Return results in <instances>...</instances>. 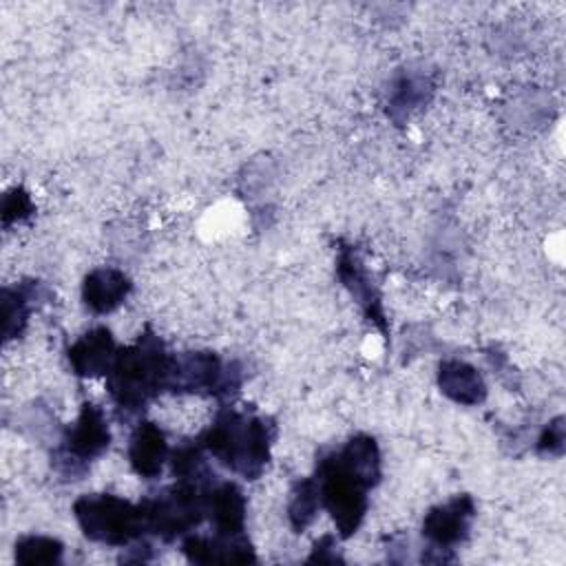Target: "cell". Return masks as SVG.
Segmentation results:
<instances>
[{"label":"cell","mask_w":566,"mask_h":566,"mask_svg":"<svg viewBox=\"0 0 566 566\" xmlns=\"http://www.w3.org/2000/svg\"><path fill=\"white\" fill-rule=\"evenodd\" d=\"M172 354L153 334L144 332L133 345L117 349L111 371L106 374L108 394L119 409L139 411L150 398L168 391Z\"/></svg>","instance_id":"1"},{"label":"cell","mask_w":566,"mask_h":566,"mask_svg":"<svg viewBox=\"0 0 566 566\" xmlns=\"http://www.w3.org/2000/svg\"><path fill=\"white\" fill-rule=\"evenodd\" d=\"M272 440L274 424L265 418L223 409L201 433L199 444L230 471L256 480L270 460Z\"/></svg>","instance_id":"2"},{"label":"cell","mask_w":566,"mask_h":566,"mask_svg":"<svg viewBox=\"0 0 566 566\" xmlns=\"http://www.w3.org/2000/svg\"><path fill=\"white\" fill-rule=\"evenodd\" d=\"M316 486L321 506L332 515L338 537H352L367 513V491L371 484L345 460L340 451H332L318 460Z\"/></svg>","instance_id":"3"},{"label":"cell","mask_w":566,"mask_h":566,"mask_svg":"<svg viewBox=\"0 0 566 566\" xmlns=\"http://www.w3.org/2000/svg\"><path fill=\"white\" fill-rule=\"evenodd\" d=\"M73 513L82 533L106 546H128L146 533L142 506L113 493L82 495Z\"/></svg>","instance_id":"4"},{"label":"cell","mask_w":566,"mask_h":566,"mask_svg":"<svg viewBox=\"0 0 566 566\" xmlns=\"http://www.w3.org/2000/svg\"><path fill=\"white\" fill-rule=\"evenodd\" d=\"M146 533L164 542L186 535L206 517V486L201 482L179 480L139 502Z\"/></svg>","instance_id":"5"},{"label":"cell","mask_w":566,"mask_h":566,"mask_svg":"<svg viewBox=\"0 0 566 566\" xmlns=\"http://www.w3.org/2000/svg\"><path fill=\"white\" fill-rule=\"evenodd\" d=\"M241 369L237 363H221L212 352H184L172 354L168 391L172 394H214L226 396L237 391Z\"/></svg>","instance_id":"6"},{"label":"cell","mask_w":566,"mask_h":566,"mask_svg":"<svg viewBox=\"0 0 566 566\" xmlns=\"http://www.w3.org/2000/svg\"><path fill=\"white\" fill-rule=\"evenodd\" d=\"M111 444V429L104 411L84 402L77 420L66 429L64 447L57 451L53 464L64 478L77 480L75 475L84 473V464L97 455H102Z\"/></svg>","instance_id":"7"},{"label":"cell","mask_w":566,"mask_h":566,"mask_svg":"<svg viewBox=\"0 0 566 566\" xmlns=\"http://www.w3.org/2000/svg\"><path fill=\"white\" fill-rule=\"evenodd\" d=\"M475 517V504L469 495H455L453 500L433 506L422 520V535L431 548L449 551L469 537L471 522Z\"/></svg>","instance_id":"8"},{"label":"cell","mask_w":566,"mask_h":566,"mask_svg":"<svg viewBox=\"0 0 566 566\" xmlns=\"http://www.w3.org/2000/svg\"><path fill=\"white\" fill-rule=\"evenodd\" d=\"M115 354L117 349L111 329L93 327L69 347L66 358L73 374L82 378H95L111 371Z\"/></svg>","instance_id":"9"},{"label":"cell","mask_w":566,"mask_h":566,"mask_svg":"<svg viewBox=\"0 0 566 566\" xmlns=\"http://www.w3.org/2000/svg\"><path fill=\"white\" fill-rule=\"evenodd\" d=\"M181 553L192 564H230V562H254V551L243 533L239 535H221L214 533L212 537L203 535H188L181 542Z\"/></svg>","instance_id":"10"},{"label":"cell","mask_w":566,"mask_h":566,"mask_svg":"<svg viewBox=\"0 0 566 566\" xmlns=\"http://www.w3.org/2000/svg\"><path fill=\"white\" fill-rule=\"evenodd\" d=\"M168 455L170 449L164 431L155 422H139L128 444V462L133 471L144 480H155L161 473Z\"/></svg>","instance_id":"11"},{"label":"cell","mask_w":566,"mask_h":566,"mask_svg":"<svg viewBox=\"0 0 566 566\" xmlns=\"http://www.w3.org/2000/svg\"><path fill=\"white\" fill-rule=\"evenodd\" d=\"M206 515L221 535H239L245 528V497L234 482L206 486Z\"/></svg>","instance_id":"12"},{"label":"cell","mask_w":566,"mask_h":566,"mask_svg":"<svg viewBox=\"0 0 566 566\" xmlns=\"http://www.w3.org/2000/svg\"><path fill=\"white\" fill-rule=\"evenodd\" d=\"M130 290H133V283L122 270L97 268L84 276L82 298L91 312L108 314L126 301Z\"/></svg>","instance_id":"13"},{"label":"cell","mask_w":566,"mask_h":566,"mask_svg":"<svg viewBox=\"0 0 566 566\" xmlns=\"http://www.w3.org/2000/svg\"><path fill=\"white\" fill-rule=\"evenodd\" d=\"M438 385L447 398L467 407L480 405L486 398V385L480 371L473 365L458 358H449L440 363Z\"/></svg>","instance_id":"14"},{"label":"cell","mask_w":566,"mask_h":566,"mask_svg":"<svg viewBox=\"0 0 566 566\" xmlns=\"http://www.w3.org/2000/svg\"><path fill=\"white\" fill-rule=\"evenodd\" d=\"M338 274L343 283L352 290V294L358 298V303L365 307L367 316L374 318L376 323H382V312H380V301L374 294V287L363 270V263L356 259L352 250H343L338 259Z\"/></svg>","instance_id":"15"},{"label":"cell","mask_w":566,"mask_h":566,"mask_svg":"<svg viewBox=\"0 0 566 566\" xmlns=\"http://www.w3.org/2000/svg\"><path fill=\"white\" fill-rule=\"evenodd\" d=\"M321 509V495H318V486L314 478H305L301 482H296L294 491H292V500L287 506V515H290V524L296 533L305 531L316 513Z\"/></svg>","instance_id":"16"},{"label":"cell","mask_w":566,"mask_h":566,"mask_svg":"<svg viewBox=\"0 0 566 566\" xmlns=\"http://www.w3.org/2000/svg\"><path fill=\"white\" fill-rule=\"evenodd\" d=\"M62 542L46 535H27L15 542V562L24 566L57 564L62 559Z\"/></svg>","instance_id":"17"},{"label":"cell","mask_w":566,"mask_h":566,"mask_svg":"<svg viewBox=\"0 0 566 566\" xmlns=\"http://www.w3.org/2000/svg\"><path fill=\"white\" fill-rule=\"evenodd\" d=\"M33 285H18L2 290V312H4V338L22 334L27 316L31 310Z\"/></svg>","instance_id":"18"},{"label":"cell","mask_w":566,"mask_h":566,"mask_svg":"<svg viewBox=\"0 0 566 566\" xmlns=\"http://www.w3.org/2000/svg\"><path fill=\"white\" fill-rule=\"evenodd\" d=\"M172 475L177 480L201 482L206 475V460L201 455V444H181L170 453Z\"/></svg>","instance_id":"19"},{"label":"cell","mask_w":566,"mask_h":566,"mask_svg":"<svg viewBox=\"0 0 566 566\" xmlns=\"http://www.w3.org/2000/svg\"><path fill=\"white\" fill-rule=\"evenodd\" d=\"M31 210H33L31 197L22 188H13L2 199V223L9 226L11 221L27 219L31 214Z\"/></svg>","instance_id":"20"},{"label":"cell","mask_w":566,"mask_h":566,"mask_svg":"<svg viewBox=\"0 0 566 566\" xmlns=\"http://www.w3.org/2000/svg\"><path fill=\"white\" fill-rule=\"evenodd\" d=\"M564 440H566V436H564V418L557 416L555 420H551L544 427L542 436L537 438V451L544 453V455H555L557 458V455L564 453Z\"/></svg>","instance_id":"21"}]
</instances>
